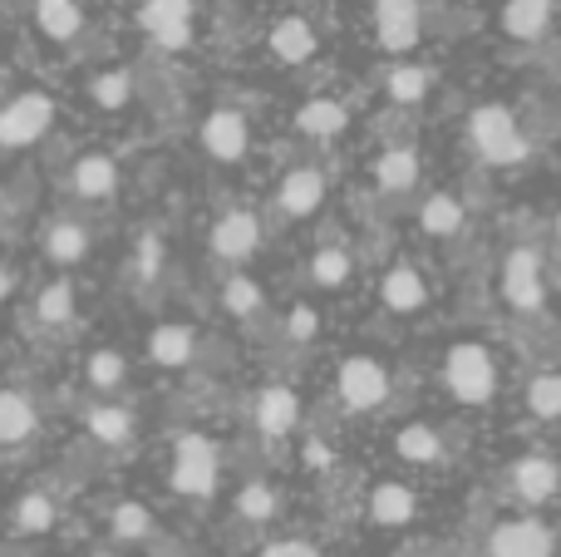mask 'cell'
Listing matches in <instances>:
<instances>
[{"mask_svg":"<svg viewBox=\"0 0 561 557\" xmlns=\"http://www.w3.org/2000/svg\"><path fill=\"white\" fill-rule=\"evenodd\" d=\"M468 134H473V148L488 163H523L527 158V138L517 134V118L507 114L503 104L478 109V114L468 118Z\"/></svg>","mask_w":561,"mask_h":557,"instance_id":"cell-1","label":"cell"},{"mask_svg":"<svg viewBox=\"0 0 561 557\" xmlns=\"http://www.w3.org/2000/svg\"><path fill=\"white\" fill-rule=\"evenodd\" d=\"M444 375H448L454 400H463V405H483V400H493V390H497L493 355H488L483 345H454L444 361Z\"/></svg>","mask_w":561,"mask_h":557,"instance_id":"cell-2","label":"cell"},{"mask_svg":"<svg viewBox=\"0 0 561 557\" xmlns=\"http://www.w3.org/2000/svg\"><path fill=\"white\" fill-rule=\"evenodd\" d=\"M173 489L187 499H207L217 489V450L207 434H178L173 444Z\"/></svg>","mask_w":561,"mask_h":557,"instance_id":"cell-3","label":"cell"},{"mask_svg":"<svg viewBox=\"0 0 561 557\" xmlns=\"http://www.w3.org/2000/svg\"><path fill=\"white\" fill-rule=\"evenodd\" d=\"M49 124H55V99L30 89L0 109V148H30L35 138L49 134Z\"/></svg>","mask_w":561,"mask_h":557,"instance_id":"cell-4","label":"cell"},{"mask_svg":"<svg viewBox=\"0 0 561 557\" xmlns=\"http://www.w3.org/2000/svg\"><path fill=\"white\" fill-rule=\"evenodd\" d=\"M503 296L513 311H542L547 302V276H542V257L533 247H517L503 262Z\"/></svg>","mask_w":561,"mask_h":557,"instance_id":"cell-5","label":"cell"},{"mask_svg":"<svg viewBox=\"0 0 561 557\" xmlns=\"http://www.w3.org/2000/svg\"><path fill=\"white\" fill-rule=\"evenodd\" d=\"M335 390L350 410H379L389 395V371L379 361H369V355H350V361L340 365Z\"/></svg>","mask_w":561,"mask_h":557,"instance_id":"cell-6","label":"cell"},{"mask_svg":"<svg viewBox=\"0 0 561 557\" xmlns=\"http://www.w3.org/2000/svg\"><path fill=\"white\" fill-rule=\"evenodd\" d=\"M138 25L163 49H183L187 39H193V0H144Z\"/></svg>","mask_w":561,"mask_h":557,"instance_id":"cell-7","label":"cell"},{"mask_svg":"<svg viewBox=\"0 0 561 557\" xmlns=\"http://www.w3.org/2000/svg\"><path fill=\"white\" fill-rule=\"evenodd\" d=\"M262 247V223H256L252 213H227V217H217V227H213V252L222 257V262H247V257Z\"/></svg>","mask_w":561,"mask_h":557,"instance_id":"cell-8","label":"cell"},{"mask_svg":"<svg viewBox=\"0 0 561 557\" xmlns=\"http://www.w3.org/2000/svg\"><path fill=\"white\" fill-rule=\"evenodd\" d=\"M247 144H252V134H247V118L237 114V109H217V114H207L203 148L217 158V163H237V158L247 154Z\"/></svg>","mask_w":561,"mask_h":557,"instance_id":"cell-9","label":"cell"},{"mask_svg":"<svg viewBox=\"0 0 561 557\" xmlns=\"http://www.w3.org/2000/svg\"><path fill=\"white\" fill-rule=\"evenodd\" d=\"M488 553L493 557H552V533L537 519H513L493 533Z\"/></svg>","mask_w":561,"mask_h":557,"instance_id":"cell-10","label":"cell"},{"mask_svg":"<svg viewBox=\"0 0 561 557\" xmlns=\"http://www.w3.org/2000/svg\"><path fill=\"white\" fill-rule=\"evenodd\" d=\"M375 30L385 49H414L419 39V0H375Z\"/></svg>","mask_w":561,"mask_h":557,"instance_id":"cell-11","label":"cell"},{"mask_svg":"<svg viewBox=\"0 0 561 557\" xmlns=\"http://www.w3.org/2000/svg\"><path fill=\"white\" fill-rule=\"evenodd\" d=\"M513 489L523 503H552L557 489H561V469L552 459H542V454H533V459H517L513 464Z\"/></svg>","mask_w":561,"mask_h":557,"instance_id":"cell-12","label":"cell"},{"mask_svg":"<svg viewBox=\"0 0 561 557\" xmlns=\"http://www.w3.org/2000/svg\"><path fill=\"white\" fill-rule=\"evenodd\" d=\"M69 183H75L79 197H89V203H104V197L118 193V163L108 154H84L75 163V173H69Z\"/></svg>","mask_w":561,"mask_h":557,"instance_id":"cell-13","label":"cell"},{"mask_svg":"<svg viewBox=\"0 0 561 557\" xmlns=\"http://www.w3.org/2000/svg\"><path fill=\"white\" fill-rule=\"evenodd\" d=\"M300 420V400L286 390V385H272V390L256 395V430L266 434V440H280V434H290Z\"/></svg>","mask_w":561,"mask_h":557,"instance_id":"cell-14","label":"cell"},{"mask_svg":"<svg viewBox=\"0 0 561 557\" xmlns=\"http://www.w3.org/2000/svg\"><path fill=\"white\" fill-rule=\"evenodd\" d=\"M276 197L290 217H310L320 207V197H325V178H320V168H296V173L280 178Z\"/></svg>","mask_w":561,"mask_h":557,"instance_id":"cell-15","label":"cell"},{"mask_svg":"<svg viewBox=\"0 0 561 557\" xmlns=\"http://www.w3.org/2000/svg\"><path fill=\"white\" fill-rule=\"evenodd\" d=\"M414 513H419V499L404 484H379V489L369 493V523H379V528H399V523H409Z\"/></svg>","mask_w":561,"mask_h":557,"instance_id":"cell-16","label":"cell"},{"mask_svg":"<svg viewBox=\"0 0 561 557\" xmlns=\"http://www.w3.org/2000/svg\"><path fill=\"white\" fill-rule=\"evenodd\" d=\"M316 30H310V20H300V15H286V20H276V30H272V55L276 59H286V65H306L310 55H316Z\"/></svg>","mask_w":561,"mask_h":557,"instance_id":"cell-17","label":"cell"},{"mask_svg":"<svg viewBox=\"0 0 561 557\" xmlns=\"http://www.w3.org/2000/svg\"><path fill=\"white\" fill-rule=\"evenodd\" d=\"M552 25V0H507L503 10V30L513 39H537Z\"/></svg>","mask_w":561,"mask_h":557,"instance_id":"cell-18","label":"cell"},{"mask_svg":"<svg viewBox=\"0 0 561 557\" xmlns=\"http://www.w3.org/2000/svg\"><path fill=\"white\" fill-rule=\"evenodd\" d=\"M428 302V286H424V276L414 272V266H389V276H385V306L389 311H419V306Z\"/></svg>","mask_w":561,"mask_h":557,"instance_id":"cell-19","label":"cell"},{"mask_svg":"<svg viewBox=\"0 0 561 557\" xmlns=\"http://www.w3.org/2000/svg\"><path fill=\"white\" fill-rule=\"evenodd\" d=\"M35 25L49 39H75L84 30V10L79 0H35Z\"/></svg>","mask_w":561,"mask_h":557,"instance_id":"cell-20","label":"cell"},{"mask_svg":"<svg viewBox=\"0 0 561 557\" xmlns=\"http://www.w3.org/2000/svg\"><path fill=\"white\" fill-rule=\"evenodd\" d=\"M193 351H197L193 326H158V331L148 336V355H153L158 365H187Z\"/></svg>","mask_w":561,"mask_h":557,"instance_id":"cell-21","label":"cell"},{"mask_svg":"<svg viewBox=\"0 0 561 557\" xmlns=\"http://www.w3.org/2000/svg\"><path fill=\"white\" fill-rule=\"evenodd\" d=\"M414 178H419L414 148H389V154L375 158V183L385 187V193H404V187H414Z\"/></svg>","mask_w":561,"mask_h":557,"instance_id":"cell-22","label":"cell"},{"mask_svg":"<svg viewBox=\"0 0 561 557\" xmlns=\"http://www.w3.org/2000/svg\"><path fill=\"white\" fill-rule=\"evenodd\" d=\"M35 434V405L15 390H0V444H20Z\"/></svg>","mask_w":561,"mask_h":557,"instance_id":"cell-23","label":"cell"},{"mask_svg":"<svg viewBox=\"0 0 561 557\" xmlns=\"http://www.w3.org/2000/svg\"><path fill=\"white\" fill-rule=\"evenodd\" d=\"M345 104H335V99H310L306 109L296 114V128L310 138H335L340 128H345Z\"/></svg>","mask_w":561,"mask_h":557,"instance_id":"cell-24","label":"cell"},{"mask_svg":"<svg viewBox=\"0 0 561 557\" xmlns=\"http://www.w3.org/2000/svg\"><path fill=\"white\" fill-rule=\"evenodd\" d=\"M89 434H94L99 444H128L134 440V414H128L124 405H94V410H89Z\"/></svg>","mask_w":561,"mask_h":557,"instance_id":"cell-25","label":"cell"},{"mask_svg":"<svg viewBox=\"0 0 561 557\" xmlns=\"http://www.w3.org/2000/svg\"><path fill=\"white\" fill-rule=\"evenodd\" d=\"M419 223H424L428 237H454L463 227V203L454 193H434L424 203V213H419Z\"/></svg>","mask_w":561,"mask_h":557,"instance_id":"cell-26","label":"cell"},{"mask_svg":"<svg viewBox=\"0 0 561 557\" xmlns=\"http://www.w3.org/2000/svg\"><path fill=\"white\" fill-rule=\"evenodd\" d=\"M45 252H49V262H59V266H75L79 257L89 252V232L79 223H55L45 232Z\"/></svg>","mask_w":561,"mask_h":557,"instance_id":"cell-27","label":"cell"},{"mask_svg":"<svg viewBox=\"0 0 561 557\" xmlns=\"http://www.w3.org/2000/svg\"><path fill=\"white\" fill-rule=\"evenodd\" d=\"M394 450H399V459H409V464H438L444 459V440H438L428 424H409V430H399Z\"/></svg>","mask_w":561,"mask_h":557,"instance_id":"cell-28","label":"cell"},{"mask_svg":"<svg viewBox=\"0 0 561 557\" xmlns=\"http://www.w3.org/2000/svg\"><path fill=\"white\" fill-rule=\"evenodd\" d=\"M35 316H39L45 326L75 321V286H69V282H49L45 292L35 296Z\"/></svg>","mask_w":561,"mask_h":557,"instance_id":"cell-29","label":"cell"},{"mask_svg":"<svg viewBox=\"0 0 561 557\" xmlns=\"http://www.w3.org/2000/svg\"><path fill=\"white\" fill-rule=\"evenodd\" d=\"M527 410L537 414V420H561V375H533V385H527Z\"/></svg>","mask_w":561,"mask_h":557,"instance_id":"cell-30","label":"cell"},{"mask_svg":"<svg viewBox=\"0 0 561 557\" xmlns=\"http://www.w3.org/2000/svg\"><path fill=\"white\" fill-rule=\"evenodd\" d=\"M55 499L49 493H25V499L15 503V528L20 533H45V528H55Z\"/></svg>","mask_w":561,"mask_h":557,"instance_id":"cell-31","label":"cell"},{"mask_svg":"<svg viewBox=\"0 0 561 557\" xmlns=\"http://www.w3.org/2000/svg\"><path fill=\"white\" fill-rule=\"evenodd\" d=\"M350 272H355V262H350V252H340V247H320V252L310 257V276H316L320 286H345Z\"/></svg>","mask_w":561,"mask_h":557,"instance_id":"cell-32","label":"cell"},{"mask_svg":"<svg viewBox=\"0 0 561 557\" xmlns=\"http://www.w3.org/2000/svg\"><path fill=\"white\" fill-rule=\"evenodd\" d=\"M389 94L399 99V104H414V99H424L428 94V69H419V65H399V69H389Z\"/></svg>","mask_w":561,"mask_h":557,"instance_id":"cell-33","label":"cell"},{"mask_svg":"<svg viewBox=\"0 0 561 557\" xmlns=\"http://www.w3.org/2000/svg\"><path fill=\"white\" fill-rule=\"evenodd\" d=\"M89 94H94L99 109H124L128 94H134V79H128L124 69H108V75H99L94 84H89Z\"/></svg>","mask_w":561,"mask_h":557,"instance_id":"cell-34","label":"cell"},{"mask_svg":"<svg viewBox=\"0 0 561 557\" xmlns=\"http://www.w3.org/2000/svg\"><path fill=\"white\" fill-rule=\"evenodd\" d=\"M124 375H128V365H124V355L118 351H94L89 355V385H94V390H118Z\"/></svg>","mask_w":561,"mask_h":557,"instance_id":"cell-35","label":"cell"},{"mask_svg":"<svg viewBox=\"0 0 561 557\" xmlns=\"http://www.w3.org/2000/svg\"><path fill=\"white\" fill-rule=\"evenodd\" d=\"M222 306H227V316H256L262 311V286L252 276H232L222 292Z\"/></svg>","mask_w":561,"mask_h":557,"instance_id":"cell-36","label":"cell"},{"mask_svg":"<svg viewBox=\"0 0 561 557\" xmlns=\"http://www.w3.org/2000/svg\"><path fill=\"white\" fill-rule=\"evenodd\" d=\"M108 523H114V538L134 543V538H148V528H153V513H148L144 503H118Z\"/></svg>","mask_w":561,"mask_h":557,"instance_id":"cell-37","label":"cell"},{"mask_svg":"<svg viewBox=\"0 0 561 557\" xmlns=\"http://www.w3.org/2000/svg\"><path fill=\"white\" fill-rule=\"evenodd\" d=\"M237 513H242V519H252V523L276 519V489H272V484H247L242 499H237Z\"/></svg>","mask_w":561,"mask_h":557,"instance_id":"cell-38","label":"cell"},{"mask_svg":"<svg viewBox=\"0 0 561 557\" xmlns=\"http://www.w3.org/2000/svg\"><path fill=\"white\" fill-rule=\"evenodd\" d=\"M286 331L296 336V341H310V336L320 331V321H316V311H310V306H296V311H290V321H286Z\"/></svg>","mask_w":561,"mask_h":557,"instance_id":"cell-39","label":"cell"},{"mask_svg":"<svg viewBox=\"0 0 561 557\" xmlns=\"http://www.w3.org/2000/svg\"><path fill=\"white\" fill-rule=\"evenodd\" d=\"M158 262H163V247H158V237H144V242H138V272L153 276Z\"/></svg>","mask_w":561,"mask_h":557,"instance_id":"cell-40","label":"cell"},{"mask_svg":"<svg viewBox=\"0 0 561 557\" xmlns=\"http://www.w3.org/2000/svg\"><path fill=\"white\" fill-rule=\"evenodd\" d=\"M262 557H320L310 543H296V538H286V543H272V548H262Z\"/></svg>","mask_w":561,"mask_h":557,"instance_id":"cell-41","label":"cell"},{"mask_svg":"<svg viewBox=\"0 0 561 557\" xmlns=\"http://www.w3.org/2000/svg\"><path fill=\"white\" fill-rule=\"evenodd\" d=\"M306 459H310V464H330V450H325V444H320V440H310Z\"/></svg>","mask_w":561,"mask_h":557,"instance_id":"cell-42","label":"cell"},{"mask_svg":"<svg viewBox=\"0 0 561 557\" xmlns=\"http://www.w3.org/2000/svg\"><path fill=\"white\" fill-rule=\"evenodd\" d=\"M10 286H15V272H10V266H0V302L10 296Z\"/></svg>","mask_w":561,"mask_h":557,"instance_id":"cell-43","label":"cell"},{"mask_svg":"<svg viewBox=\"0 0 561 557\" xmlns=\"http://www.w3.org/2000/svg\"><path fill=\"white\" fill-rule=\"evenodd\" d=\"M94 557H118V553H94Z\"/></svg>","mask_w":561,"mask_h":557,"instance_id":"cell-44","label":"cell"},{"mask_svg":"<svg viewBox=\"0 0 561 557\" xmlns=\"http://www.w3.org/2000/svg\"><path fill=\"white\" fill-rule=\"evenodd\" d=\"M557 237H561V213H557Z\"/></svg>","mask_w":561,"mask_h":557,"instance_id":"cell-45","label":"cell"},{"mask_svg":"<svg viewBox=\"0 0 561 557\" xmlns=\"http://www.w3.org/2000/svg\"><path fill=\"white\" fill-rule=\"evenodd\" d=\"M414 557H419V553H414Z\"/></svg>","mask_w":561,"mask_h":557,"instance_id":"cell-46","label":"cell"}]
</instances>
